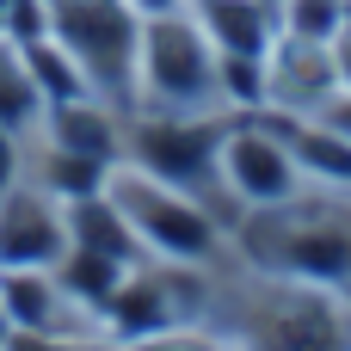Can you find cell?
<instances>
[{
    "label": "cell",
    "instance_id": "6da1fadb",
    "mask_svg": "<svg viewBox=\"0 0 351 351\" xmlns=\"http://www.w3.org/2000/svg\"><path fill=\"white\" fill-rule=\"evenodd\" d=\"M234 346L241 351H351V290L253 271L247 296L234 302Z\"/></svg>",
    "mask_w": 351,
    "mask_h": 351
},
{
    "label": "cell",
    "instance_id": "7a4b0ae2",
    "mask_svg": "<svg viewBox=\"0 0 351 351\" xmlns=\"http://www.w3.org/2000/svg\"><path fill=\"white\" fill-rule=\"evenodd\" d=\"M142 80L154 93V105L167 111H216L222 105V86H216V43L204 37L197 19L185 12H160L142 25Z\"/></svg>",
    "mask_w": 351,
    "mask_h": 351
},
{
    "label": "cell",
    "instance_id": "3957f363",
    "mask_svg": "<svg viewBox=\"0 0 351 351\" xmlns=\"http://www.w3.org/2000/svg\"><path fill=\"white\" fill-rule=\"evenodd\" d=\"M111 204L130 216L136 241L160 247L167 259H210V253L222 247L216 216L197 210L191 191H179V185H167V179H154V173H148V179H123V185H111Z\"/></svg>",
    "mask_w": 351,
    "mask_h": 351
},
{
    "label": "cell",
    "instance_id": "277c9868",
    "mask_svg": "<svg viewBox=\"0 0 351 351\" xmlns=\"http://www.w3.org/2000/svg\"><path fill=\"white\" fill-rule=\"evenodd\" d=\"M216 179L241 197V210L284 204V197H296V191L308 185L302 167H296V154H290V142H284L265 117H253V123H241V130H222Z\"/></svg>",
    "mask_w": 351,
    "mask_h": 351
},
{
    "label": "cell",
    "instance_id": "5b68a950",
    "mask_svg": "<svg viewBox=\"0 0 351 351\" xmlns=\"http://www.w3.org/2000/svg\"><path fill=\"white\" fill-rule=\"evenodd\" d=\"M56 25H62V43L80 56V68L99 86L123 93V80L136 68V49H142V31L123 12V0H62Z\"/></svg>",
    "mask_w": 351,
    "mask_h": 351
},
{
    "label": "cell",
    "instance_id": "8992f818",
    "mask_svg": "<svg viewBox=\"0 0 351 351\" xmlns=\"http://www.w3.org/2000/svg\"><path fill=\"white\" fill-rule=\"evenodd\" d=\"M222 130H228V123H216L210 111L148 117V123H136V160H142L154 179H167V185H179V191H191L197 179H216Z\"/></svg>",
    "mask_w": 351,
    "mask_h": 351
},
{
    "label": "cell",
    "instance_id": "52a82bcc",
    "mask_svg": "<svg viewBox=\"0 0 351 351\" xmlns=\"http://www.w3.org/2000/svg\"><path fill=\"white\" fill-rule=\"evenodd\" d=\"M191 19L222 56H265L278 37V6L271 0H191Z\"/></svg>",
    "mask_w": 351,
    "mask_h": 351
},
{
    "label": "cell",
    "instance_id": "ba28073f",
    "mask_svg": "<svg viewBox=\"0 0 351 351\" xmlns=\"http://www.w3.org/2000/svg\"><path fill=\"white\" fill-rule=\"evenodd\" d=\"M62 253V228L43 216V204H6L0 216V259L6 265H37V259H56Z\"/></svg>",
    "mask_w": 351,
    "mask_h": 351
},
{
    "label": "cell",
    "instance_id": "9c48e42d",
    "mask_svg": "<svg viewBox=\"0 0 351 351\" xmlns=\"http://www.w3.org/2000/svg\"><path fill=\"white\" fill-rule=\"evenodd\" d=\"M74 228H80V247H93V253H105V259H130L136 253V228H130V216L105 197V204H93V197H80L74 204Z\"/></svg>",
    "mask_w": 351,
    "mask_h": 351
},
{
    "label": "cell",
    "instance_id": "30bf717a",
    "mask_svg": "<svg viewBox=\"0 0 351 351\" xmlns=\"http://www.w3.org/2000/svg\"><path fill=\"white\" fill-rule=\"evenodd\" d=\"M216 86H222V105L234 111H265L271 86H265V56H222L216 49Z\"/></svg>",
    "mask_w": 351,
    "mask_h": 351
},
{
    "label": "cell",
    "instance_id": "8fae6325",
    "mask_svg": "<svg viewBox=\"0 0 351 351\" xmlns=\"http://www.w3.org/2000/svg\"><path fill=\"white\" fill-rule=\"evenodd\" d=\"M56 136H62V148H74V154H93V160H105V154L117 148V136H111V117H105V111H86L80 99H68V105L56 111Z\"/></svg>",
    "mask_w": 351,
    "mask_h": 351
},
{
    "label": "cell",
    "instance_id": "7c38bea8",
    "mask_svg": "<svg viewBox=\"0 0 351 351\" xmlns=\"http://www.w3.org/2000/svg\"><path fill=\"white\" fill-rule=\"evenodd\" d=\"M111 308H117V333H160V327H173V308H167V296H160V284H117L111 290Z\"/></svg>",
    "mask_w": 351,
    "mask_h": 351
},
{
    "label": "cell",
    "instance_id": "4fadbf2b",
    "mask_svg": "<svg viewBox=\"0 0 351 351\" xmlns=\"http://www.w3.org/2000/svg\"><path fill=\"white\" fill-rule=\"evenodd\" d=\"M346 25V0H278V31L308 37V43H333Z\"/></svg>",
    "mask_w": 351,
    "mask_h": 351
},
{
    "label": "cell",
    "instance_id": "5bb4252c",
    "mask_svg": "<svg viewBox=\"0 0 351 351\" xmlns=\"http://www.w3.org/2000/svg\"><path fill=\"white\" fill-rule=\"evenodd\" d=\"M68 290H74V296H99V302H111V290H117V259L80 247V253L68 259Z\"/></svg>",
    "mask_w": 351,
    "mask_h": 351
},
{
    "label": "cell",
    "instance_id": "9a60e30c",
    "mask_svg": "<svg viewBox=\"0 0 351 351\" xmlns=\"http://www.w3.org/2000/svg\"><path fill=\"white\" fill-rule=\"evenodd\" d=\"M99 179H105V160H93V154H74V148H68V154L49 160V185L68 191V197H93Z\"/></svg>",
    "mask_w": 351,
    "mask_h": 351
},
{
    "label": "cell",
    "instance_id": "2e32d148",
    "mask_svg": "<svg viewBox=\"0 0 351 351\" xmlns=\"http://www.w3.org/2000/svg\"><path fill=\"white\" fill-rule=\"evenodd\" d=\"M6 302H12V315H19L25 327H43V321H49V290H43V284H31L25 271H12V278H6Z\"/></svg>",
    "mask_w": 351,
    "mask_h": 351
},
{
    "label": "cell",
    "instance_id": "e0dca14e",
    "mask_svg": "<svg viewBox=\"0 0 351 351\" xmlns=\"http://www.w3.org/2000/svg\"><path fill=\"white\" fill-rule=\"evenodd\" d=\"M31 74L49 86V93H62V99H80L86 86H80V68H68V62H56V56H43V49H31Z\"/></svg>",
    "mask_w": 351,
    "mask_h": 351
},
{
    "label": "cell",
    "instance_id": "ac0fdd59",
    "mask_svg": "<svg viewBox=\"0 0 351 351\" xmlns=\"http://www.w3.org/2000/svg\"><path fill=\"white\" fill-rule=\"evenodd\" d=\"M25 111H31V80L12 68V56H0V123L25 117Z\"/></svg>",
    "mask_w": 351,
    "mask_h": 351
},
{
    "label": "cell",
    "instance_id": "d6986e66",
    "mask_svg": "<svg viewBox=\"0 0 351 351\" xmlns=\"http://www.w3.org/2000/svg\"><path fill=\"white\" fill-rule=\"evenodd\" d=\"M6 25H12V37L37 43V31H43V12H37V0H12V6H6Z\"/></svg>",
    "mask_w": 351,
    "mask_h": 351
},
{
    "label": "cell",
    "instance_id": "ffe728a7",
    "mask_svg": "<svg viewBox=\"0 0 351 351\" xmlns=\"http://www.w3.org/2000/svg\"><path fill=\"white\" fill-rule=\"evenodd\" d=\"M315 117H321L327 130H339V136L351 142V93H333V99H327V105H321Z\"/></svg>",
    "mask_w": 351,
    "mask_h": 351
},
{
    "label": "cell",
    "instance_id": "44dd1931",
    "mask_svg": "<svg viewBox=\"0 0 351 351\" xmlns=\"http://www.w3.org/2000/svg\"><path fill=\"white\" fill-rule=\"evenodd\" d=\"M333 68H339V93H351V31L333 37Z\"/></svg>",
    "mask_w": 351,
    "mask_h": 351
},
{
    "label": "cell",
    "instance_id": "7402d4cb",
    "mask_svg": "<svg viewBox=\"0 0 351 351\" xmlns=\"http://www.w3.org/2000/svg\"><path fill=\"white\" fill-rule=\"evenodd\" d=\"M154 351H228V346H222V339H204V333H197V339H191V333H179V339H160Z\"/></svg>",
    "mask_w": 351,
    "mask_h": 351
},
{
    "label": "cell",
    "instance_id": "603a6c76",
    "mask_svg": "<svg viewBox=\"0 0 351 351\" xmlns=\"http://www.w3.org/2000/svg\"><path fill=\"white\" fill-rule=\"evenodd\" d=\"M136 12H148V19H160V12H185V0H130Z\"/></svg>",
    "mask_w": 351,
    "mask_h": 351
},
{
    "label": "cell",
    "instance_id": "cb8c5ba5",
    "mask_svg": "<svg viewBox=\"0 0 351 351\" xmlns=\"http://www.w3.org/2000/svg\"><path fill=\"white\" fill-rule=\"evenodd\" d=\"M12 185V142H6V130H0V191Z\"/></svg>",
    "mask_w": 351,
    "mask_h": 351
},
{
    "label": "cell",
    "instance_id": "d4e9b609",
    "mask_svg": "<svg viewBox=\"0 0 351 351\" xmlns=\"http://www.w3.org/2000/svg\"><path fill=\"white\" fill-rule=\"evenodd\" d=\"M19 351H56V346H37V339H19Z\"/></svg>",
    "mask_w": 351,
    "mask_h": 351
},
{
    "label": "cell",
    "instance_id": "484cf974",
    "mask_svg": "<svg viewBox=\"0 0 351 351\" xmlns=\"http://www.w3.org/2000/svg\"><path fill=\"white\" fill-rule=\"evenodd\" d=\"M339 31H351V0H346V25H339Z\"/></svg>",
    "mask_w": 351,
    "mask_h": 351
},
{
    "label": "cell",
    "instance_id": "4316f807",
    "mask_svg": "<svg viewBox=\"0 0 351 351\" xmlns=\"http://www.w3.org/2000/svg\"><path fill=\"white\" fill-rule=\"evenodd\" d=\"M0 333H6V315H0Z\"/></svg>",
    "mask_w": 351,
    "mask_h": 351
}]
</instances>
